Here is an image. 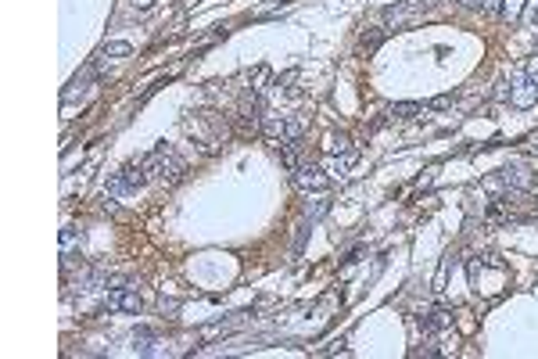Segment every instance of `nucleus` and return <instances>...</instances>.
I'll list each match as a JSON object with an SVG mask.
<instances>
[{"instance_id":"obj_1","label":"nucleus","mask_w":538,"mask_h":359,"mask_svg":"<svg viewBox=\"0 0 538 359\" xmlns=\"http://www.w3.org/2000/svg\"><path fill=\"white\" fill-rule=\"evenodd\" d=\"M144 169H147V180H154V184H166V187H173L176 180H183V162L176 158V151H169V147H158V151H151L147 162H144Z\"/></svg>"},{"instance_id":"obj_2","label":"nucleus","mask_w":538,"mask_h":359,"mask_svg":"<svg viewBox=\"0 0 538 359\" xmlns=\"http://www.w3.org/2000/svg\"><path fill=\"white\" fill-rule=\"evenodd\" d=\"M144 184H147L144 162H140V165H126V169H119V172L108 180V194H112V198H126V194H137Z\"/></svg>"},{"instance_id":"obj_3","label":"nucleus","mask_w":538,"mask_h":359,"mask_svg":"<svg viewBox=\"0 0 538 359\" xmlns=\"http://www.w3.org/2000/svg\"><path fill=\"white\" fill-rule=\"evenodd\" d=\"M427 8H431L427 0H402V4H395V8L384 11V22H388V29H402L409 22H417Z\"/></svg>"},{"instance_id":"obj_4","label":"nucleus","mask_w":538,"mask_h":359,"mask_svg":"<svg viewBox=\"0 0 538 359\" xmlns=\"http://www.w3.org/2000/svg\"><path fill=\"white\" fill-rule=\"evenodd\" d=\"M295 184L302 187V191H327L330 187V176H327V169H316L312 162H298V169H295Z\"/></svg>"},{"instance_id":"obj_5","label":"nucleus","mask_w":538,"mask_h":359,"mask_svg":"<svg viewBox=\"0 0 538 359\" xmlns=\"http://www.w3.org/2000/svg\"><path fill=\"white\" fill-rule=\"evenodd\" d=\"M510 101H513L517 108H531V104L538 101V83H534L531 76H517V79L510 83Z\"/></svg>"},{"instance_id":"obj_6","label":"nucleus","mask_w":538,"mask_h":359,"mask_svg":"<svg viewBox=\"0 0 538 359\" xmlns=\"http://www.w3.org/2000/svg\"><path fill=\"white\" fill-rule=\"evenodd\" d=\"M356 151H352V147H348V151H334L330 158H323V169H327V176L330 180H341V176H348V169H352L356 165Z\"/></svg>"},{"instance_id":"obj_7","label":"nucleus","mask_w":538,"mask_h":359,"mask_svg":"<svg viewBox=\"0 0 538 359\" xmlns=\"http://www.w3.org/2000/svg\"><path fill=\"white\" fill-rule=\"evenodd\" d=\"M108 306L119 309V313H140V294L133 287H115L108 294Z\"/></svg>"},{"instance_id":"obj_8","label":"nucleus","mask_w":538,"mask_h":359,"mask_svg":"<svg viewBox=\"0 0 538 359\" xmlns=\"http://www.w3.org/2000/svg\"><path fill=\"white\" fill-rule=\"evenodd\" d=\"M502 180H506V187H517V191H531L534 187V176L524 165H506L502 169Z\"/></svg>"},{"instance_id":"obj_9","label":"nucleus","mask_w":538,"mask_h":359,"mask_svg":"<svg viewBox=\"0 0 538 359\" xmlns=\"http://www.w3.org/2000/svg\"><path fill=\"white\" fill-rule=\"evenodd\" d=\"M283 130H288V118L283 115H273V111H262V133L276 144H283Z\"/></svg>"},{"instance_id":"obj_10","label":"nucleus","mask_w":538,"mask_h":359,"mask_svg":"<svg viewBox=\"0 0 538 359\" xmlns=\"http://www.w3.org/2000/svg\"><path fill=\"white\" fill-rule=\"evenodd\" d=\"M133 348L140 355H158V352H162V348H158V338L151 331H133Z\"/></svg>"},{"instance_id":"obj_11","label":"nucleus","mask_w":538,"mask_h":359,"mask_svg":"<svg viewBox=\"0 0 538 359\" xmlns=\"http://www.w3.org/2000/svg\"><path fill=\"white\" fill-rule=\"evenodd\" d=\"M90 79H93V65H86V69H83V72H79V76L69 83V90H65V101H72L76 94H83V90L90 86Z\"/></svg>"},{"instance_id":"obj_12","label":"nucleus","mask_w":538,"mask_h":359,"mask_svg":"<svg viewBox=\"0 0 538 359\" xmlns=\"http://www.w3.org/2000/svg\"><path fill=\"white\" fill-rule=\"evenodd\" d=\"M76 248H83V230H76V226H65L61 230V252H76Z\"/></svg>"},{"instance_id":"obj_13","label":"nucleus","mask_w":538,"mask_h":359,"mask_svg":"<svg viewBox=\"0 0 538 359\" xmlns=\"http://www.w3.org/2000/svg\"><path fill=\"white\" fill-rule=\"evenodd\" d=\"M420 111H424V108H420L417 101H398V104H391V108H388V115H391V118H413V115H420Z\"/></svg>"},{"instance_id":"obj_14","label":"nucleus","mask_w":538,"mask_h":359,"mask_svg":"<svg viewBox=\"0 0 538 359\" xmlns=\"http://www.w3.org/2000/svg\"><path fill=\"white\" fill-rule=\"evenodd\" d=\"M384 43V29H373V33H363V40H359V50L363 54H373L377 47Z\"/></svg>"},{"instance_id":"obj_15","label":"nucleus","mask_w":538,"mask_h":359,"mask_svg":"<svg viewBox=\"0 0 538 359\" xmlns=\"http://www.w3.org/2000/svg\"><path fill=\"white\" fill-rule=\"evenodd\" d=\"M298 147H302V144H280V162L288 165L291 172L298 169Z\"/></svg>"},{"instance_id":"obj_16","label":"nucleus","mask_w":538,"mask_h":359,"mask_svg":"<svg viewBox=\"0 0 538 359\" xmlns=\"http://www.w3.org/2000/svg\"><path fill=\"white\" fill-rule=\"evenodd\" d=\"M449 323H452V313H449V309H434L431 320H424L427 331H438V327H449Z\"/></svg>"},{"instance_id":"obj_17","label":"nucleus","mask_w":538,"mask_h":359,"mask_svg":"<svg viewBox=\"0 0 538 359\" xmlns=\"http://www.w3.org/2000/svg\"><path fill=\"white\" fill-rule=\"evenodd\" d=\"M302 118H288V130H283V144H298L302 140Z\"/></svg>"},{"instance_id":"obj_18","label":"nucleus","mask_w":538,"mask_h":359,"mask_svg":"<svg viewBox=\"0 0 538 359\" xmlns=\"http://www.w3.org/2000/svg\"><path fill=\"white\" fill-rule=\"evenodd\" d=\"M130 50H133V47H130V43H122V40H112V43H105V54H108V57H126Z\"/></svg>"},{"instance_id":"obj_19","label":"nucleus","mask_w":538,"mask_h":359,"mask_svg":"<svg viewBox=\"0 0 538 359\" xmlns=\"http://www.w3.org/2000/svg\"><path fill=\"white\" fill-rule=\"evenodd\" d=\"M502 0H481V15H488V18H499L502 15Z\"/></svg>"},{"instance_id":"obj_20","label":"nucleus","mask_w":538,"mask_h":359,"mask_svg":"<svg viewBox=\"0 0 538 359\" xmlns=\"http://www.w3.org/2000/svg\"><path fill=\"white\" fill-rule=\"evenodd\" d=\"M456 104V94H441V97H434L427 108H434V111H441V108H452Z\"/></svg>"},{"instance_id":"obj_21","label":"nucleus","mask_w":538,"mask_h":359,"mask_svg":"<svg viewBox=\"0 0 538 359\" xmlns=\"http://www.w3.org/2000/svg\"><path fill=\"white\" fill-rule=\"evenodd\" d=\"M305 216H309V219H320V216H327V201H312V205L305 208Z\"/></svg>"},{"instance_id":"obj_22","label":"nucleus","mask_w":538,"mask_h":359,"mask_svg":"<svg viewBox=\"0 0 538 359\" xmlns=\"http://www.w3.org/2000/svg\"><path fill=\"white\" fill-rule=\"evenodd\" d=\"M330 144H334V151H348V137H334Z\"/></svg>"},{"instance_id":"obj_23","label":"nucleus","mask_w":538,"mask_h":359,"mask_svg":"<svg viewBox=\"0 0 538 359\" xmlns=\"http://www.w3.org/2000/svg\"><path fill=\"white\" fill-rule=\"evenodd\" d=\"M463 8H473V11H481V0H459Z\"/></svg>"},{"instance_id":"obj_24","label":"nucleus","mask_w":538,"mask_h":359,"mask_svg":"<svg viewBox=\"0 0 538 359\" xmlns=\"http://www.w3.org/2000/svg\"><path fill=\"white\" fill-rule=\"evenodd\" d=\"M133 4H137V8H151V4H154V0H133Z\"/></svg>"}]
</instances>
